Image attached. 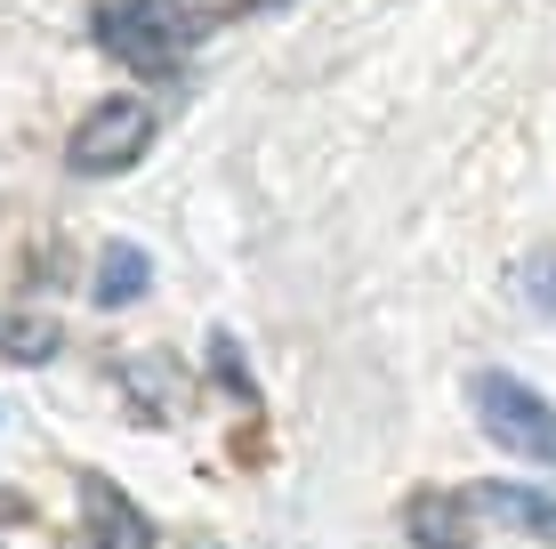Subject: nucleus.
<instances>
[{"label":"nucleus","instance_id":"obj_7","mask_svg":"<svg viewBox=\"0 0 556 549\" xmlns=\"http://www.w3.org/2000/svg\"><path fill=\"white\" fill-rule=\"evenodd\" d=\"M476 509L532 541H556V494H541V485H476Z\"/></svg>","mask_w":556,"mask_h":549},{"label":"nucleus","instance_id":"obj_5","mask_svg":"<svg viewBox=\"0 0 556 549\" xmlns=\"http://www.w3.org/2000/svg\"><path fill=\"white\" fill-rule=\"evenodd\" d=\"M476 494H444V485H428V494L404 501V541L412 549H476Z\"/></svg>","mask_w":556,"mask_h":549},{"label":"nucleus","instance_id":"obj_10","mask_svg":"<svg viewBox=\"0 0 556 549\" xmlns=\"http://www.w3.org/2000/svg\"><path fill=\"white\" fill-rule=\"evenodd\" d=\"M210 380L235 396V404H251V412H258V380H251V364H242L235 332H210Z\"/></svg>","mask_w":556,"mask_h":549},{"label":"nucleus","instance_id":"obj_6","mask_svg":"<svg viewBox=\"0 0 556 549\" xmlns=\"http://www.w3.org/2000/svg\"><path fill=\"white\" fill-rule=\"evenodd\" d=\"M65 355V324L56 315H33V308H0V364H25L41 372Z\"/></svg>","mask_w":556,"mask_h":549},{"label":"nucleus","instance_id":"obj_3","mask_svg":"<svg viewBox=\"0 0 556 549\" xmlns=\"http://www.w3.org/2000/svg\"><path fill=\"white\" fill-rule=\"evenodd\" d=\"M153 129H162V113L146 98H105V105H89L81 129L65 138V170L73 178H122V170L146 162Z\"/></svg>","mask_w":556,"mask_h":549},{"label":"nucleus","instance_id":"obj_8","mask_svg":"<svg viewBox=\"0 0 556 549\" xmlns=\"http://www.w3.org/2000/svg\"><path fill=\"white\" fill-rule=\"evenodd\" d=\"M122 388L138 396L146 428H162V421H169V404L186 396V372L169 364V355H153V348H146V355H122Z\"/></svg>","mask_w":556,"mask_h":549},{"label":"nucleus","instance_id":"obj_9","mask_svg":"<svg viewBox=\"0 0 556 549\" xmlns=\"http://www.w3.org/2000/svg\"><path fill=\"white\" fill-rule=\"evenodd\" d=\"M146 283H153V259L138 251V242H105L89 299H98V308H129V299H146Z\"/></svg>","mask_w":556,"mask_h":549},{"label":"nucleus","instance_id":"obj_1","mask_svg":"<svg viewBox=\"0 0 556 549\" xmlns=\"http://www.w3.org/2000/svg\"><path fill=\"white\" fill-rule=\"evenodd\" d=\"M98 41L122 57L138 82H178L194 33H186L178 0H105V9H98Z\"/></svg>","mask_w":556,"mask_h":549},{"label":"nucleus","instance_id":"obj_2","mask_svg":"<svg viewBox=\"0 0 556 549\" xmlns=\"http://www.w3.org/2000/svg\"><path fill=\"white\" fill-rule=\"evenodd\" d=\"M468 404H476V428H484L501 452L556 469V404H548L532 380H516V372H476V380H468Z\"/></svg>","mask_w":556,"mask_h":549},{"label":"nucleus","instance_id":"obj_11","mask_svg":"<svg viewBox=\"0 0 556 549\" xmlns=\"http://www.w3.org/2000/svg\"><path fill=\"white\" fill-rule=\"evenodd\" d=\"M235 9H282V0H235Z\"/></svg>","mask_w":556,"mask_h":549},{"label":"nucleus","instance_id":"obj_4","mask_svg":"<svg viewBox=\"0 0 556 549\" xmlns=\"http://www.w3.org/2000/svg\"><path fill=\"white\" fill-rule=\"evenodd\" d=\"M65 549H153V517L113 477H81V534Z\"/></svg>","mask_w":556,"mask_h":549}]
</instances>
